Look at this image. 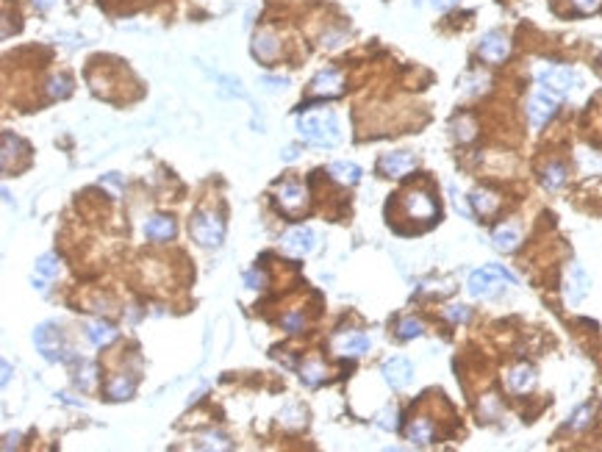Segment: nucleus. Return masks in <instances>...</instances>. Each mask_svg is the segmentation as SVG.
I'll list each match as a JSON object with an SVG mask.
<instances>
[{"label":"nucleus","instance_id":"f257e3e1","mask_svg":"<svg viewBox=\"0 0 602 452\" xmlns=\"http://www.w3.org/2000/svg\"><path fill=\"white\" fill-rule=\"evenodd\" d=\"M297 131L305 142L317 145V148H336L341 142L339 119L336 114H308L297 119Z\"/></svg>","mask_w":602,"mask_h":452},{"label":"nucleus","instance_id":"f03ea898","mask_svg":"<svg viewBox=\"0 0 602 452\" xmlns=\"http://www.w3.org/2000/svg\"><path fill=\"white\" fill-rule=\"evenodd\" d=\"M502 283H517V275H511L505 266L489 264L469 275V295L480 300H491L502 292Z\"/></svg>","mask_w":602,"mask_h":452},{"label":"nucleus","instance_id":"7ed1b4c3","mask_svg":"<svg viewBox=\"0 0 602 452\" xmlns=\"http://www.w3.org/2000/svg\"><path fill=\"white\" fill-rule=\"evenodd\" d=\"M189 230L200 247H220L223 236H225V225H223L220 214H214V211H197Z\"/></svg>","mask_w":602,"mask_h":452},{"label":"nucleus","instance_id":"20e7f679","mask_svg":"<svg viewBox=\"0 0 602 452\" xmlns=\"http://www.w3.org/2000/svg\"><path fill=\"white\" fill-rule=\"evenodd\" d=\"M34 344H37V350L42 352L45 361H64V355H67L64 336L53 322H45L34 331Z\"/></svg>","mask_w":602,"mask_h":452},{"label":"nucleus","instance_id":"39448f33","mask_svg":"<svg viewBox=\"0 0 602 452\" xmlns=\"http://www.w3.org/2000/svg\"><path fill=\"white\" fill-rule=\"evenodd\" d=\"M558 97L561 95H555V92H550V89H538V92H533V97L527 100V119H530V125L533 128H544L550 119H553V114L558 112Z\"/></svg>","mask_w":602,"mask_h":452},{"label":"nucleus","instance_id":"423d86ee","mask_svg":"<svg viewBox=\"0 0 602 452\" xmlns=\"http://www.w3.org/2000/svg\"><path fill=\"white\" fill-rule=\"evenodd\" d=\"M508 53H511V42L502 31H489L478 42V56L486 64H502L508 59Z\"/></svg>","mask_w":602,"mask_h":452},{"label":"nucleus","instance_id":"0eeeda50","mask_svg":"<svg viewBox=\"0 0 602 452\" xmlns=\"http://www.w3.org/2000/svg\"><path fill=\"white\" fill-rule=\"evenodd\" d=\"M538 83L544 89L555 92V95H566L574 86H580V76L574 70H569V67H547V70L538 73Z\"/></svg>","mask_w":602,"mask_h":452},{"label":"nucleus","instance_id":"6e6552de","mask_svg":"<svg viewBox=\"0 0 602 452\" xmlns=\"http://www.w3.org/2000/svg\"><path fill=\"white\" fill-rule=\"evenodd\" d=\"M591 289V278L586 275V269L577 264H569V272H566V280H564V297L569 305H577L583 302V297L589 295Z\"/></svg>","mask_w":602,"mask_h":452},{"label":"nucleus","instance_id":"1a4fd4ad","mask_svg":"<svg viewBox=\"0 0 602 452\" xmlns=\"http://www.w3.org/2000/svg\"><path fill=\"white\" fill-rule=\"evenodd\" d=\"M383 380L394 388V391H400V388H406L411 380H414V367H411V361L408 358H389L386 364H383Z\"/></svg>","mask_w":602,"mask_h":452},{"label":"nucleus","instance_id":"9d476101","mask_svg":"<svg viewBox=\"0 0 602 452\" xmlns=\"http://www.w3.org/2000/svg\"><path fill=\"white\" fill-rule=\"evenodd\" d=\"M403 206H406L408 217H414V220H433L439 214V208L427 191H408L403 197Z\"/></svg>","mask_w":602,"mask_h":452},{"label":"nucleus","instance_id":"9b49d317","mask_svg":"<svg viewBox=\"0 0 602 452\" xmlns=\"http://www.w3.org/2000/svg\"><path fill=\"white\" fill-rule=\"evenodd\" d=\"M414 167H416V158L406 150L386 153V155L380 158V172L389 175V178H403V175H408Z\"/></svg>","mask_w":602,"mask_h":452},{"label":"nucleus","instance_id":"f8f14e48","mask_svg":"<svg viewBox=\"0 0 602 452\" xmlns=\"http://www.w3.org/2000/svg\"><path fill=\"white\" fill-rule=\"evenodd\" d=\"M305 203H308V194H305V189L300 184H283V186L278 189V206L286 214L297 217L302 208H305Z\"/></svg>","mask_w":602,"mask_h":452},{"label":"nucleus","instance_id":"ddd939ff","mask_svg":"<svg viewBox=\"0 0 602 452\" xmlns=\"http://www.w3.org/2000/svg\"><path fill=\"white\" fill-rule=\"evenodd\" d=\"M283 250L292 256H308L314 250V233L308 227H295L283 236Z\"/></svg>","mask_w":602,"mask_h":452},{"label":"nucleus","instance_id":"4468645a","mask_svg":"<svg viewBox=\"0 0 602 452\" xmlns=\"http://www.w3.org/2000/svg\"><path fill=\"white\" fill-rule=\"evenodd\" d=\"M341 86H344V81H341L336 70H322L311 81V92L319 95V97H336L341 92Z\"/></svg>","mask_w":602,"mask_h":452},{"label":"nucleus","instance_id":"2eb2a0df","mask_svg":"<svg viewBox=\"0 0 602 452\" xmlns=\"http://www.w3.org/2000/svg\"><path fill=\"white\" fill-rule=\"evenodd\" d=\"M370 347H372V341H370V336H364V333H347V336H339V339L334 341V350L339 355H347V358L364 355Z\"/></svg>","mask_w":602,"mask_h":452},{"label":"nucleus","instance_id":"dca6fc26","mask_svg":"<svg viewBox=\"0 0 602 452\" xmlns=\"http://www.w3.org/2000/svg\"><path fill=\"white\" fill-rule=\"evenodd\" d=\"M505 383H508L511 391L525 394V391H530V388L536 386V369H533L530 364H517V367L505 375Z\"/></svg>","mask_w":602,"mask_h":452},{"label":"nucleus","instance_id":"f3484780","mask_svg":"<svg viewBox=\"0 0 602 452\" xmlns=\"http://www.w3.org/2000/svg\"><path fill=\"white\" fill-rule=\"evenodd\" d=\"M145 236L148 239H153V242H167V239H172L175 236V220H170V217H164V214H155V217H150L148 222H145Z\"/></svg>","mask_w":602,"mask_h":452},{"label":"nucleus","instance_id":"a211bd4d","mask_svg":"<svg viewBox=\"0 0 602 452\" xmlns=\"http://www.w3.org/2000/svg\"><path fill=\"white\" fill-rule=\"evenodd\" d=\"M406 436H408V441L416 444V447H427V444H433V439H436V427H433L430 419H422V416H419V419H411Z\"/></svg>","mask_w":602,"mask_h":452},{"label":"nucleus","instance_id":"6ab92c4d","mask_svg":"<svg viewBox=\"0 0 602 452\" xmlns=\"http://www.w3.org/2000/svg\"><path fill=\"white\" fill-rule=\"evenodd\" d=\"M278 50H281V42H278V37L272 31H259L253 37V53H256V59L272 61L278 56Z\"/></svg>","mask_w":602,"mask_h":452},{"label":"nucleus","instance_id":"aec40b11","mask_svg":"<svg viewBox=\"0 0 602 452\" xmlns=\"http://www.w3.org/2000/svg\"><path fill=\"white\" fill-rule=\"evenodd\" d=\"M519 242H522V236H519V230L514 225H502L491 233V244L500 253H514L519 247Z\"/></svg>","mask_w":602,"mask_h":452},{"label":"nucleus","instance_id":"412c9836","mask_svg":"<svg viewBox=\"0 0 602 452\" xmlns=\"http://www.w3.org/2000/svg\"><path fill=\"white\" fill-rule=\"evenodd\" d=\"M469 203H472V208H475L480 217H491V214L500 208V197H497L494 191H486V189L472 191V194H469Z\"/></svg>","mask_w":602,"mask_h":452},{"label":"nucleus","instance_id":"4be33fe9","mask_svg":"<svg viewBox=\"0 0 602 452\" xmlns=\"http://www.w3.org/2000/svg\"><path fill=\"white\" fill-rule=\"evenodd\" d=\"M328 172L334 175V181L347 184V186H353V184H358V181H361V167H358V164H353V161H336V164H331V170H328Z\"/></svg>","mask_w":602,"mask_h":452},{"label":"nucleus","instance_id":"5701e85b","mask_svg":"<svg viewBox=\"0 0 602 452\" xmlns=\"http://www.w3.org/2000/svg\"><path fill=\"white\" fill-rule=\"evenodd\" d=\"M86 336H89L92 344L106 347V344H112L117 339V328L109 325V322H92V325H86Z\"/></svg>","mask_w":602,"mask_h":452},{"label":"nucleus","instance_id":"b1692460","mask_svg":"<svg viewBox=\"0 0 602 452\" xmlns=\"http://www.w3.org/2000/svg\"><path fill=\"white\" fill-rule=\"evenodd\" d=\"M134 391H136V380L128 375H117L109 383V397L112 400H128V397H134Z\"/></svg>","mask_w":602,"mask_h":452},{"label":"nucleus","instance_id":"393cba45","mask_svg":"<svg viewBox=\"0 0 602 452\" xmlns=\"http://www.w3.org/2000/svg\"><path fill=\"white\" fill-rule=\"evenodd\" d=\"M194 447L197 450H230V441L223 433H203L194 439Z\"/></svg>","mask_w":602,"mask_h":452},{"label":"nucleus","instance_id":"a878e982","mask_svg":"<svg viewBox=\"0 0 602 452\" xmlns=\"http://www.w3.org/2000/svg\"><path fill=\"white\" fill-rule=\"evenodd\" d=\"M300 380L305 383V386H317V383H322V380H325V364H319V361H308V364H302Z\"/></svg>","mask_w":602,"mask_h":452},{"label":"nucleus","instance_id":"bb28decb","mask_svg":"<svg viewBox=\"0 0 602 452\" xmlns=\"http://www.w3.org/2000/svg\"><path fill=\"white\" fill-rule=\"evenodd\" d=\"M544 186L550 189V191H555V189H561L564 186V181H566V167L564 164H550L547 170H544Z\"/></svg>","mask_w":602,"mask_h":452},{"label":"nucleus","instance_id":"cd10ccee","mask_svg":"<svg viewBox=\"0 0 602 452\" xmlns=\"http://www.w3.org/2000/svg\"><path fill=\"white\" fill-rule=\"evenodd\" d=\"M73 92V86H70V78L64 76H53L47 81V95L53 97V100H61V97H67Z\"/></svg>","mask_w":602,"mask_h":452},{"label":"nucleus","instance_id":"c85d7f7f","mask_svg":"<svg viewBox=\"0 0 602 452\" xmlns=\"http://www.w3.org/2000/svg\"><path fill=\"white\" fill-rule=\"evenodd\" d=\"M422 333H425V325L419 319H414V316H408V319H403L397 325V336L400 339H419Z\"/></svg>","mask_w":602,"mask_h":452},{"label":"nucleus","instance_id":"c756f323","mask_svg":"<svg viewBox=\"0 0 602 452\" xmlns=\"http://www.w3.org/2000/svg\"><path fill=\"white\" fill-rule=\"evenodd\" d=\"M489 76H483V73H472V76H466L464 81V95H480V92H486L489 89Z\"/></svg>","mask_w":602,"mask_h":452},{"label":"nucleus","instance_id":"7c9ffc66","mask_svg":"<svg viewBox=\"0 0 602 452\" xmlns=\"http://www.w3.org/2000/svg\"><path fill=\"white\" fill-rule=\"evenodd\" d=\"M591 414H594V408L591 405H580L574 414L569 416V422H566V427L569 430H583V427H589V422H591Z\"/></svg>","mask_w":602,"mask_h":452},{"label":"nucleus","instance_id":"2f4dec72","mask_svg":"<svg viewBox=\"0 0 602 452\" xmlns=\"http://www.w3.org/2000/svg\"><path fill=\"white\" fill-rule=\"evenodd\" d=\"M37 275L39 278H53V275H59V258H56L53 253H45L37 261Z\"/></svg>","mask_w":602,"mask_h":452},{"label":"nucleus","instance_id":"473e14b6","mask_svg":"<svg viewBox=\"0 0 602 452\" xmlns=\"http://www.w3.org/2000/svg\"><path fill=\"white\" fill-rule=\"evenodd\" d=\"M444 316L455 322V325H464V322H469V316H472V308L469 305H450V308H444Z\"/></svg>","mask_w":602,"mask_h":452},{"label":"nucleus","instance_id":"72a5a7b5","mask_svg":"<svg viewBox=\"0 0 602 452\" xmlns=\"http://www.w3.org/2000/svg\"><path fill=\"white\" fill-rule=\"evenodd\" d=\"M455 136H458L461 142H472V139H475V122H472L469 117L458 119V122H455Z\"/></svg>","mask_w":602,"mask_h":452},{"label":"nucleus","instance_id":"f704fd0d","mask_svg":"<svg viewBox=\"0 0 602 452\" xmlns=\"http://www.w3.org/2000/svg\"><path fill=\"white\" fill-rule=\"evenodd\" d=\"M244 283H247V289L261 292V289H266V272H264V269H250V272H244Z\"/></svg>","mask_w":602,"mask_h":452},{"label":"nucleus","instance_id":"c9c22d12","mask_svg":"<svg viewBox=\"0 0 602 452\" xmlns=\"http://www.w3.org/2000/svg\"><path fill=\"white\" fill-rule=\"evenodd\" d=\"M302 328H305L302 314L292 311V314H286V316H283V331H286V333H300Z\"/></svg>","mask_w":602,"mask_h":452},{"label":"nucleus","instance_id":"e433bc0d","mask_svg":"<svg viewBox=\"0 0 602 452\" xmlns=\"http://www.w3.org/2000/svg\"><path fill=\"white\" fill-rule=\"evenodd\" d=\"M572 6H574L580 14H594V11H600L602 0H572Z\"/></svg>","mask_w":602,"mask_h":452},{"label":"nucleus","instance_id":"4c0bfd02","mask_svg":"<svg viewBox=\"0 0 602 452\" xmlns=\"http://www.w3.org/2000/svg\"><path fill=\"white\" fill-rule=\"evenodd\" d=\"M95 367H92V364H89V361H83V375L78 377V386H81V388H83V391H89V388H92V383H95Z\"/></svg>","mask_w":602,"mask_h":452},{"label":"nucleus","instance_id":"58836bf2","mask_svg":"<svg viewBox=\"0 0 602 452\" xmlns=\"http://www.w3.org/2000/svg\"><path fill=\"white\" fill-rule=\"evenodd\" d=\"M394 416H397V411H394V408H389V411H383V414L377 416V419H380L377 424H380V427H386V430H394V427H397V419H394Z\"/></svg>","mask_w":602,"mask_h":452},{"label":"nucleus","instance_id":"ea45409f","mask_svg":"<svg viewBox=\"0 0 602 452\" xmlns=\"http://www.w3.org/2000/svg\"><path fill=\"white\" fill-rule=\"evenodd\" d=\"M261 83L266 86V92H278V89H286L289 86V81L286 78H261Z\"/></svg>","mask_w":602,"mask_h":452},{"label":"nucleus","instance_id":"a19ab883","mask_svg":"<svg viewBox=\"0 0 602 452\" xmlns=\"http://www.w3.org/2000/svg\"><path fill=\"white\" fill-rule=\"evenodd\" d=\"M430 3H433V8H436V11H447V8H452L458 0H430Z\"/></svg>","mask_w":602,"mask_h":452},{"label":"nucleus","instance_id":"79ce46f5","mask_svg":"<svg viewBox=\"0 0 602 452\" xmlns=\"http://www.w3.org/2000/svg\"><path fill=\"white\" fill-rule=\"evenodd\" d=\"M8 377H11V364H8V361H3V386L8 383Z\"/></svg>","mask_w":602,"mask_h":452},{"label":"nucleus","instance_id":"37998d69","mask_svg":"<svg viewBox=\"0 0 602 452\" xmlns=\"http://www.w3.org/2000/svg\"><path fill=\"white\" fill-rule=\"evenodd\" d=\"M283 158H286V161H295V158H297V150H295V148H286V150H283Z\"/></svg>","mask_w":602,"mask_h":452},{"label":"nucleus","instance_id":"c03bdc74","mask_svg":"<svg viewBox=\"0 0 602 452\" xmlns=\"http://www.w3.org/2000/svg\"><path fill=\"white\" fill-rule=\"evenodd\" d=\"M34 6H37V8H50L53 0H34Z\"/></svg>","mask_w":602,"mask_h":452}]
</instances>
